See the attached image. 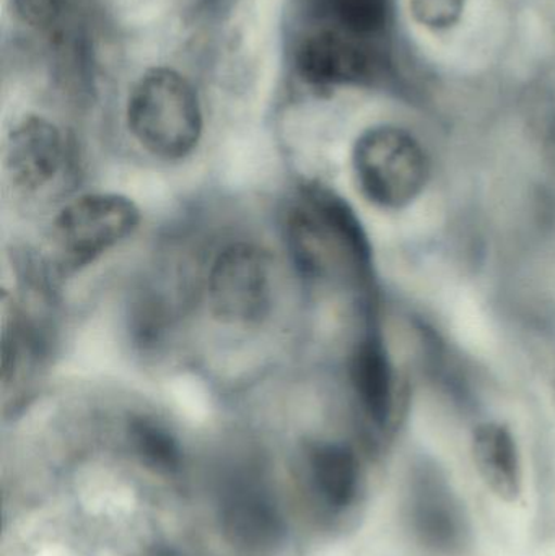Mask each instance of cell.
Instances as JSON below:
<instances>
[{
    "mask_svg": "<svg viewBox=\"0 0 555 556\" xmlns=\"http://www.w3.org/2000/svg\"><path fill=\"white\" fill-rule=\"evenodd\" d=\"M126 116L134 139L166 162L194 152L204 127L198 91L185 75L168 67L150 68L136 81Z\"/></svg>",
    "mask_w": 555,
    "mask_h": 556,
    "instance_id": "7a4b0ae2",
    "label": "cell"
},
{
    "mask_svg": "<svg viewBox=\"0 0 555 556\" xmlns=\"http://www.w3.org/2000/svg\"><path fill=\"white\" fill-rule=\"evenodd\" d=\"M65 162V140L58 126L42 116H26L13 127L3 150L7 178L22 192L48 186Z\"/></svg>",
    "mask_w": 555,
    "mask_h": 556,
    "instance_id": "52a82bcc",
    "label": "cell"
},
{
    "mask_svg": "<svg viewBox=\"0 0 555 556\" xmlns=\"http://www.w3.org/2000/svg\"><path fill=\"white\" fill-rule=\"evenodd\" d=\"M352 166L361 191L375 205L400 208L426 188L430 163L420 143L406 130L380 126L358 137Z\"/></svg>",
    "mask_w": 555,
    "mask_h": 556,
    "instance_id": "277c9868",
    "label": "cell"
},
{
    "mask_svg": "<svg viewBox=\"0 0 555 556\" xmlns=\"http://www.w3.org/2000/svg\"><path fill=\"white\" fill-rule=\"evenodd\" d=\"M352 386L365 414L384 425L393 410V368L378 333L362 337L351 356Z\"/></svg>",
    "mask_w": 555,
    "mask_h": 556,
    "instance_id": "8fae6325",
    "label": "cell"
},
{
    "mask_svg": "<svg viewBox=\"0 0 555 556\" xmlns=\"http://www.w3.org/2000/svg\"><path fill=\"white\" fill-rule=\"evenodd\" d=\"M139 224V207L126 195H81L64 205L52 222V263L64 273L81 269L130 237Z\"/></svg>",
    "mask_w": 555,
    "mask_h": 556,
    "instance_id": "3957f363",
    "label": "cell"
},
{
    "mask_svg": "<svg viewBox=\"0 0 555 556\" xmlns=\"http://www.w3.org/2000/svg\"><path fill=\"white\" fill-rule=\"evenodd\" d=\"M292 31L326 29L374 41L387 28L390 0H293Z\"/></svg>",
    "mask_w": 555,
    "mask_h": 556,
    "instance_id": "9c48e42d",
    "label": "cell"
},
{
    "mask_svg": "<svg viewBox=\"0 0 555 556\" xmlns=\"http://www.w3.org/2000/svg\"><path fill=\"white\" fill-rule=\"evenodd\" d=\"M411 521L432 547L453 551L466 538V519L458 498L445 480L430 470L414 479L409 495Z\"/></svg>",
    "mask_w": 555,
    "mask_h": 556,
    "instance_id": "ba28073f",
    "label": "cell"
},
{
    "mask_svg": "<svg viewBox=\"0 0 555 556\" xmlns=\"http://www.w3.org/2000/svg\"><path fill=\"white\" fill-rule=\"evenodd\" d=\"M472 457L482 482L501 502L515 503L524 492L520 456L514 434L501 424H484L472 437Z\"/></svg>",
    "mask_w": 555,
    "mask_h": 556,
    "instance_id": "30bf717a",
    "label": "cell"
},
{
    "mask_svg": "<svg viewBox=\"0 0 555 556\" xmlns=\"http://www.w3.org/2000/svg\"><path fill=\"white\" fill-rule=\"evenodd\" d=\"M64 0H13L16 13L26 25L36 29H49L62 13Z\"/></svg>",
    "mask_w": 555,
    "mask_h": 556,
    "instance_id": "2e32d148",
    "label": "cell"
},
{
    "mask_svg": "<svg viewBox=\"0 0 555 556\" xmlns=\"http://www.w3.org/2000/svg\"><path fill=\"white\" fill-rule=\"evenodd\" d=\"M287 243L305 276L328 277L339 266L367 277L371 250L351 205L335 192L310 186L287 217Z\"/></svg>",
    "mask_w": 555,
    "mask_h": 556,
    "instance_id": "6da1fadb",
    "label": "cell"
},
{
    "mask_svg": "<svg viewBox=\"0 0 555 556\" xmlns=\"http://www.w3.org/2000/svg\"><path fill=\"white\" fill-rule=\"evenodd\" d=\"M225 531L244 547L263 548L279 538L280 519L263 490L253 485L228 489L222 503Z\"/></svg>",
    "mask_w": 555,
    "mask_h": 556,
    "instance_id": "7c38bea8",
    "label": "cell"
},
{
    "mask_svg": "<svg viewBox=\"0 0 555 556\" xmlns=\"http://www.w3.org/2000/svg\"><path fill=\"white\" fill-rule=\"evenodd\" d=\"M212 314L230 326H251L269 314L273 263L263 248L234 243L220 251L207 281Z\"/></svg>",
    "mask_w": 555,
    "mask_h": 556,
    "instance_id": "5b68a950",
    "label": "cell"
},
{
    "mask_svg": "<svg viewBox=\"0 0 555 556\" xmlns=\"http://www.w3.org/2000/svg\"><path fill=\"white\" fill-rule=\"evenodd\" d=\"M465 9V0H411L417 22L427 28L442 29L455 25Z\"/></svg>",
    "mask_w": 555,
    "mask_h": 556,
    "instance_id": "9a60e30c",
    "label": "cell"
},
{
    "mask_svg": "<svg viewBox=\"0 0 555 556\" xmlns=\"http://www.w3.org/2000/svg\"><path fill=\"white\" fill-rule=\"evenodd\" d=\"M139 453L153 466L173 469L178 466L179 451L175 440L159 425L150 420L134 421L130 428Z\"/></svg>",
    "mask_w": 555,
    "mask_h": 556,
    "instance_id": "5bb4252c",
    "label": "cell"
},
{
    "mask_svg": "<svg viewBox=\"0 0 555 556\" xmlns=\"http://www.w3.org/2000/svg\"><path fill=\"white\" fill-rule=\"evenodd\" d=\"M292 59L310 87L335 88L371 80L378 71L374 45L326 29L292 31Z\"/></svg>",
    "mask_w": 555,
    "mask_h": 556,
    "instance_id": "8992f818",
    "label": "cell"
},
{
    "mask_svg": "<svg viewBox=\"0 0 555 556\" xmlns=\"http://www.w3.org/2000/svg\"><path fill=\"white\" fill-rule=\"evenodd\" d=\"M310 470L316 492L332 509H344L358 490V463L349 447L326 443L310 453Z\"/></svg>",
    "mask_w": 555,
    "mask_h": 556,
    "instance_id": "4fadbf2b",
    "label": "cell"
}]
</instances>
